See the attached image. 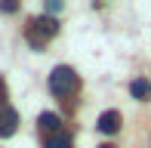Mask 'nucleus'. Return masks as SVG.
I'll return each instance as SVG.
<instances>
[{
  "label": "nucleus",
  "mask_w": 151,
  "mask_h": 148,
  "mask_svg": "<svg viewBox=\"0 0 151 148\" xmlns=\"http://www.w3.org/2000/svg\"><path fill=\"white\" fill-rule=\"evenodd\" d=\"M59 34V22L52 16H37L28 22V28H25V37H28V43L34 46V50H43L46 40L56 37Z\"/></svg>",
  "instance_id": "nucleus-1"
},
{
  "label": "nucleus",
  "mask_w": 151,
  "mask_h": 148,
  "mask_svg": "<svg viewBox=\"0 0 151 148\" xmlns=\"http://www.w3.org/2000/svg\"><path fill=\"white\" fill-rule=\"evenodd\" d=\"M77 83H80V77L71 65H56L50 74V93L52 96H71L77 90Z\"/></svg>",
  "instance_id": "nucleus-2"
},
{
  "label": "nucleus",
  "mask_w": 151,
  "mask_h": 148,
  "mask_svg": "<svg viewBox=\"0 0 151 148\" xmlns=\"http://www.w3.org/2000/svg\"><path fill=\"white\" fill-rule=\"evenodd\" d=\"M120 120H123L120 111H114V108H111V111H102V114H99V124H96V130H99L102 136H114V133L120 130Z\"/></svg>",
  "instance_id": "nucleus-3"
},
{
  "label": "nucleus",
  "mask_w": 151,
  "mask_h": 148,
  "mask_svg": "<svg viewBox=\"0 0 151 148\" xmlns=\"http://www.w3.org/2000/svg\"><path fill=\"white\" fill-rule=\"evenodd\" d=\"M16 126H19V114L16 108H0V139H9L12 133H16Z\"/></svg>",
  "instance_id": "nucleus-4"
},
{
  "label": "nucleus",
  "mask_w": 151,
  "mask_h": 148,
  "mask_svg": "<svg viewBox=\"0 0 151 148\" xmlns=\"http://www.w3.org/2000/svg\"><path fill=\"white\" fill-rule=\"evenodd\" d=\"M129 96H133V99H139V102H148V99H151V80L136 77L133 83H129Z\"/></svg>",
  "instance_id": "nucleus-5"
},
{
  "label": "nucleus",
  "mask_w": 151,
  "mask_h": 148,
  "mask_svg": "<svg viewBox=\"0 0 151 148\" xmlns=\"http://www.w3.org/2000/svg\"><path fill=\"white\" fill-rule=\"evenodd\" d=\"M37 126H40L43 133H52V136H56L59 126H62V117H59V114H52V111H43V114L37 117Z\"/></svg>",
  "instance_id": "nucleus-6"
},
{
  "label": "nucleus",
  "mask_w": 151,
  "mask_h": 148,
  "mask_svg": "<svg viewBox=\"0 0 151 148\" xmlns=\"http://www.w3.org/2000/svg\"><path fill=\"white\" fill-rule=\"evenodd\" d=\"M43 148H74V145H71V136L56 133V136H50V139L43 142Z\"/></svg>",
  "instance_id": "nucleus-7"
},
{
  "label": "nucleus",
  "mask_w": 151,
  "mask_h": 148,
  "mask_svg": "<svg viewBox=\"0 0 151 148\" xmlns=\"http://www.w3.org/2000/svg\"><path fill=\"white\" fill-rule=\"evenodd\" d=\"M0 9H3L6 16H12V12L19 9V3H16V0H3V3H0Z\"/></svg>",
  "instance_id": "nucleus-8"
},
{
  "label": "nucleus",
  "mask_w": 151,
  "mask_h": 148,
  "mask_svg": "<svg viewBox=\"0 0 151 148\" xmlns=\"http://www.w3.org/2000/svg\"><path fill=\"white\" fill-rule=\"evenodd\" d=\"M62 9V0H50V3H46V12H59Z\"/></svg>",
  "instance_id": "nucleus-9"
},
{
  "label": "nucleus",
  "mask_w": 151,
  "mask_h": 148,
  "mask_svg": "<svg viewBox=\"0 0 151 148\" xmlns=\"http://www.w3.org/2000/svg\"><path fill=\"white\" fill-rule=\"evenodd\" d=\"M0 108H6V86H3V80H0Z\"/></svg>",
  "instance_id": "nucleus-10"
},
{
  "label": "nucleus",
  "mask_w": 151,
  "mask_h": 148,
  "mask_svg": "<svg viewBox=\"0 0 151 148\" xmlns=\"http://www.w3.org/2000/svg\"><path fill=\"white\" fill-rule=\"evenodd\" d=\"M99 148H114V145H99Z\"/></svg>",
  "instance_id": "nucleus-11"
}]
</instances>
